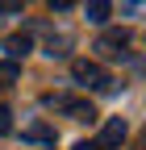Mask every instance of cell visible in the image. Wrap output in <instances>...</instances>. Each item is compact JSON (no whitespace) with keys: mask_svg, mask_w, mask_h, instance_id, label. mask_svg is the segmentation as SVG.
Here are the masks:
<instances>
[{"mask_svg":"<svg viewBox=\"0 0 146 150\" xmlns=\"http://www.w3.org/2000/svg\"><path fill=\"white\" fill-rule=\"evenodd\" d=\"M71 79H75V83H84V88L113 92V75H108L100 63H92V59H75V63H71Z\"/></svg>","mask_w":146,"mask_h":150,"instance_id":"obj_1","label":"cell"},{"mask_svg":"<svg viewBox=\"0 0 146 150\" xmlns=\"http://www.w3.org/2000/svg\"><path fill=\"white\" fill-rule=\"evenodd\" d=\"M125 42H130V33H125V29H108V33H100L96 50L104 54V59H117V54L125 50Z\"/></svg>","mask_w":146,"mask_h":150,"instance_id":"obj_2","label":"cell"},{"mask_svg":"<svg viewBox=\"0 0 146 150\" xmlns=\"http://www.w3.org/2000/svg\"><path fill=\"white\" fill-rule=\"evenodd\" d=\"M125 134H130V129H125V121H121V117H108L104 129H100V146H104V150H113V146L125 142Z\"/></svg>","mask_w":146,"mask_h":150,"instance_id":"obj_3","label":"cell"},{"mask_svg":"<svg viewBox=\"0 0 146 150\" xmlns=\"http://www.w3.org/2000/svg\"><path fill=\"white\" fill-rule=\"evenodd\" d=\"M29 50H33V38H29V33H13V38H4V54H9V63H21Z\"/></svg>","mask_w":146,"mask_h":150,"instance_id":"obj_4","label":"cell"},{"mask_svg":"<svg viewBox=\"0 0 146 150\" xmlns=\"http://www.w3.org/2000/svg\"><path fill=\"white\" fill-rule=\"evenodd\" d=\"M84 13L92 25H104L108 17H113V0H84Z\"/></svg>","mask_w":146,"mask_h":150,"instance_id":"obj_5","label":"cell"},{"mask_svg":"<svg viewBox=\"0 0 146 150\" xmlns=\"http://www.w3.org/2000/svg\"><path fill=\"white\" fill-rule=\"evenodd\" d=\"M59 108L71 112L75 121H96V108H92V104H84V100H59Z\"/></svg>","mask_w":146,"mask_h":150,"instance_id":"obj_6","label":"cell"},{"mask_svg":"<svg viewBox=\"0 0 146 150\" xmlns=\"http://www.w3.org/2000/svg\"><path fill=\"white\" fill-rule=\"evenodd\" d=\"M25 138L29 142H54V129L46 121H33V125H25Z\"/></svg>","mask_w":146,"mask_h":150,"instance_id":"obj_7","label":"cell"},{"mask_svg":"<svg viewBox=\"0 0 146 150\" xmlns=\"http://www.w3.org/2000/svg\"><path fill=\"white\" fill-rule=\"evenodd\" d=\"M21 79V63H0V83H17Z\"/></svg>","mask_w":146,"mask_h":150,"instance_id":"obj_8","label":"cell"},{"mask_svg":"<svg viewBox=\"0 0 146 150\" xmlns=\"http://www.w3.org/2000/svg\"><path fill=\"white\" fill-rule=\"evenodd\" d=\"M0 134H13V112L0 104Z\"/></svg>","mask_w":146,"mask_h":150,"instance_id":"obj_9","label":"cell"},{"mask_svg":"<svg viewBox=\"0 0 146 150\" xmlns=\"http://www.w3.org/2000/svg\"><path fill=\"white\" fill-rule=\"evenodd\" d=\"M0 13H9V17L21 13V0H0Z\"/></svg>","mask_w":146,"mask_h":150,"instance_id":"obj_10","label":"cell"},{"mask_svg":"<svg viewBox=\"0 0 146 150\" xmlns=\"http://www.w3.org/2000/svg\"><path fill=\"white\" fill-rule=\"evenodd\" d=\"M46 4H50V8H54V13H67V8H71V4H75V0H46Z\"/></svg>","mask_w":146,"mask_h":150,"instance_id":"obj_11","label":"cell"},{"mask_svg":"<svg viewBox=\"0 0 146 150\" xmlns=\"http://www.w3.org/2000/svg\"><path fill=\"white\" fill-rule=\"evenodd\" d=\"M75 150H100L96 142H75Z\"/></svg>","mask_w":146,"mask_h":150,"instance_id":"obj_12","label":"cell"},{"mask_svg":"<svg viewBox=\"0 0 146 150\" xmlns=\"http://www.w3.org/2000/svg\"><path fill=\"white\" fill-rule=\"evenodd\" d=\"M100 150H104V146H100Z\"/></svg>","mask_w":146,"mask_h":150,"instance_id":"obj_13","label":"cell"}]
</instances>
